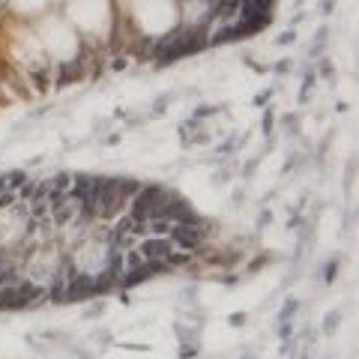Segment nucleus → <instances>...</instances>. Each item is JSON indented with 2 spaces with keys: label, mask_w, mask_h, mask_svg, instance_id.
<instances>
[{
  "label": "nucleus",
  "mask_w": 359,
  "mask_h": 359,
  "mask_svg": "<svg viewBox=\"0 0 359 359\" xmlns=\"http://www.w3.org/2000/svg\"><path fill=\"white\" fill-rule=\"evenodd\" d=\"M168 201V189L162 186H147V189H138V195L129 201L132 204V219L135 222H153V219H162V207Z\"/></svg>",
  "instance_id": "f257e3e1"
},
{
  "label": "nucleus",
  "mask_w": 359,
  "mask_h": 359,
  "mask_svg": "<svg viewBox=\"0 0 359 359\" xmlns=\"http://www.w3.org/2000/svg\"><path fill=\"white\" fill-rule=\"evenodd\" d=\"M45 297L42 288H36L33 282H15V285H3L0 288V308H21L33 299Z\"/></svg>",
  "instance_id": "f03ea898"
},
{
  "label": "nucleus",
  "mask_w": 359,
  "mask_h": 359,
  "mask_svg": "<svg viewBox=\"0 0 359 359\" xmlns=\"http://www.w3.org/2000/svg\"><path fill=\"white\" fill-rule=\"evenodd\" d=\"M204 231L207 228H201V225H171L168 239L174 245H180V248H186V251H195L201 245V239H204Z\"/></svg>",
  "instance_id": "7ed1b4c3"
},
{
  "label": "nucleus",
  "mask_w": 359,
  "mask_h": 359,
  "mask_svg": "<svg viewBox=\"0 0 359 359\" xmlns=\"http://www.w3.org/2000/svg\"><path fill=\"white\" fill-rule=\"evenodd\" d=\"M135 251L141 254V260H168L174 254V242L168 237H147Z\"/></svg>",
  "instance_id": "20e7f679"
},
{
  "label": "nucleus",
  "mask_w": 359,
  "mask_h": 359,
  "mask_svg": "<svg viewBox=\"0 0 359 359\" xmlns=\"http://www.w3.org/2000/svg\"><path fill=\"white\" fill-rule=\"evenodd\" d=\"M69 183H72V177H69V174H57L51 183H48V192H66Z\"/></svg>",
  "instance_id": "39448f33"
}]
</instances>
